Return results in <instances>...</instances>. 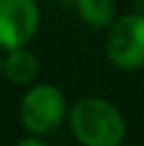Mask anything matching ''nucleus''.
<instances>
[{
    "instance_id": "nucleus-6",
    "label": "nucleus",
    "mask_w": 144,
    "mask_h": 146,
    "mask_svg": "<svg viewBox=\"0 0 144 146\" xmlns=\"http://www.w3.org/2000/svg\"><path fill=\"white\" fill-rule=\"evenodd\" d=\"M76 7L83 21L93 28H104L115 21V2L112 0H78Z\"/></svg>"
},
{
    "instance_id": "nucleus-2",
    "label": "nucleus",
    "mask_w": 144,
    "mask_h": 146,
    "mask_svg": "<svg viewBox=\"0 0 144 146\" xmlns=\"http://www.w3.org/2000/svg\"><path fill=\"white\" fill-rule=\"evenodd\" d=\"M66 117V98L55 85H36L19 102V121L32 135H47L62 125Z\"/></svg>"
},
{
    "instance_id": "nucleus-4",
    "label": "nucleus",
    "mask_w": 144,
    "mask_h": 146,
    "mask_svg": "<svg viewBox=\"0 0 144 146\" xmlns=\"http://www.w3.org/2000/svg\"><path fill=\"white\" fill-rule=\"evenodd\" d=\"M40 11L36 0H0V49H21L36 36Z\"/></svg>"
},
{
    "instance_id": "nucleus-1",
    "label": "nucleus",
    "mask_w": 144,
    "mask_h": 146,
    "mask_svg": "<svg viewBox=\"0 0 144 146\" xmlns=\"http://www.w3.org/2000/svg\"><path fill=\"white\" fill-rule=\"evenodd\" d=\"M70 129L83 146H121L125 119L108 100L83 98L70 108Z\"/></svg>"
},
{
    "instance_id": "nucleus-7",
    "label": "nucleus",
    "mask_w": 144,
    "mask_h": 146,
    "mask_svg": "<svg viewBox=\"0 0 144 146\" xmlns=\"http://www.w3.org/2000/svg\"><path fill=\"white\" fill-rule=\"evenodd\" d=\"M15 146H49L47 142H44L42 138H38V135H32V138H23V140H19Z\"/></svg>"
},
{
    "instance_id": "nucleus-3",
    "label": "nucleus",
    "mask_w": 144,
    "mask_h": 146,
    "mask_svg": "<svg viewBox=\"0 0 144 146\" xmlns=\"http://www.w3.org/2000/svg\"><path fill=\"white\" fill-rule=\"evenodd\" d=\"M106 57L119 70L144 66V15L127 13L110 23L106 34Z\"/></svg>"
},
{
    "instance_id": "nucleus-8",
    "label": "nucleus",
    "mask_w": 144,
    "mask_h": 146,
    "mask_svg": "<svg viewBox=\"0 0 144 146\" xmlns=\"http://www.w3.org/2000/svg\"><path fill=\"white\" fill-rule=\"evenodd\" d=\"M2 62L4 59H2V55H0V74H2Z\"/></svg>"
},
{
    "instance_id": "nucleus-5",
    "label": "nucleus",
    "mask_w": 144,
    "mask_h": 146,
    "mask_svg": "<svg viewBox=\"0 0 144 146\" xmlns=\"http://www.w3.org/2000/svg\"><path fill=\"white\" fill-rule=\"evenodd\" d=\"M2 74L15 85H28L38 74V59L34 53L26 51V47L13 49L2 62Z\"/></svg>"
}]
</instances>
